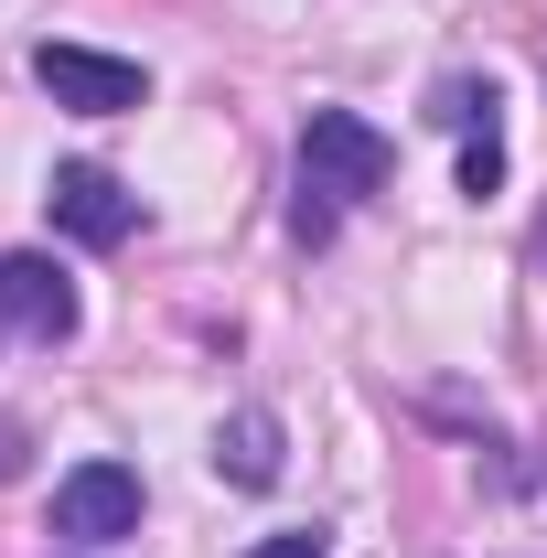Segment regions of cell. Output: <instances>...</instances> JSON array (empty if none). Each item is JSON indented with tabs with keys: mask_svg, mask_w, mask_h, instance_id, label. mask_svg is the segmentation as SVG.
<instances>
[{
	"mask_svg": "<svg viewBox=\"0 0 547 558\" xmlns=\"http://www.w3.org/2000/svg\"><path fill=\"white\" fill-rule=\"evenodd\" d=\"M258 558H323V537L301 526V537H269V548H258Z\"/></svg>",
	"mask_w": 547,
	"mask_h": 558,
	"instance_id": "8",
	"label": "cell"
},
{
	"mask_svg": "<svg viewBox=\"0 0 547 558\" xmlns=\"http://www.w3.org/2000/svg\"><path fill=\"white\" fill-rule=\"evenodd\" d=\"M33 75H44V97L75 108V119H130V108H150V75L130 54H97V44H33Z\"/></svg>",
	"mask_w": 547,
	"mask_h": 558,
	"instance_id": "2",
	"label": "cell"
},
{
	"mask_svg": "<svg viewBox=\"0 0 547 558\" xmlns=\"http://www.w3.org/2000/svg\"><path fill=\"white\" fill-rule=\"evenodd\" d=\"M387 172H398V150H387L376 119H354V108H312L301 161H290V236H301V247H333L343 205L387 194Z\"/></svg>",
	"mask_w": 547,
	"mask_h": 558,
	"instance_id": "1",
	"label": "cell"
},
{
	"mask_svg": "<svg viewBox=\"0 0 547 558\" xmlns=\"http://www.w3.org/2000/svg\"><path fill=\"white\" fill-rule=\"evenodd\" d=\"M215 473H226V484H279V418L269 409H236L226 418V429H215Z\"/></svg>",
	"mask_w": 547,
	"mask_h": 558,
	"instance_id": "6",
	"label": "cell"
},
{
	"mask_svg": "<svg viewBox=\"0 0 547 558\" xmlns=\"http://www.w3.org/2000/svg\"><path fill=\"white\" fill-rule=\"evenodd\" d=\"M537 269H547V226H537Z\"/></svg>",
	"mask_w": 547,
	"mask_h": 558,
	"instance_id": "9",
	"label": "cell"
},
{
	"mask_svg": "<svg viewBox=\"0 0 547 558\" xmlns=\"http://www.w3.org/2000/svg\"><path fill=\"white\" fill-rule=\"evenodd\" d=\"M494 183H505V130L473 119V140H462V194H494Z\"/></svg>",
	"mask_w": 547,
	"mask_h": 558,
	"instance_id": "7",
	"label": "cell"
},
{
	"mask_svg": "<svg viewBox=\"0 0 547 558\" xmlns=\"http://www.w3.org/2000/svg\"><path fill=\"white\" fill-rule=\"evenodd\" d=\"M0 323H11L22 344H75L86 301H75V279L54 269L44 247H0Z\"/></svg>",
	"mask_w": 547,
	"mask_h": 558,
	"instance_id": "3",
	"label": "cell"
},
{
	"mask_svg": "<svg viewBox=\"0 0 547 558\" xmlns=\"http://www.w3.org/2000/svg\"><path fill=\"white\" fill-rule=\"evenodd\" d=\"M44 205H54V226H65L75 247H119L139 226V194L119 183V172H97V161H65L54 183H44Z\"/></svg>",
	"mask_w": 547,
	"mask_h": 558,
	"instance_id": "5",
	"label": "cell"
},
{
	"mask_svg": "<svg viewBox=\"0 0 547 558\" xmlns=\"http://www.w3.org/2000/svg\"><path fill=\"white\" fill-rule=\"evenodd\" d=\"M130 526H139V473L130 462H75L65 484H54V537L108 548V537H130Z\"/></svg>",
	"mask_w": 547,
	"mask_h": 558,
	"instance_id": "4",
	"label": "cell"
}]
</instances>
